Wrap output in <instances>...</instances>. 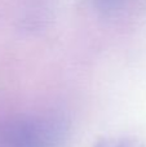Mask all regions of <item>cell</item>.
<instances>
[{
	"mask_svg": "<svg viewBox=\"0 0 146 147\" xmlns=\"http://www.w3.org/2000/svg\"><path fill=\"white\" fill-rule=\"evenodd\" d=\"M66 124L54 115H25L5 127L1 147H61Z\"/></svg>",
	"mask_w": 146,
	"mask_h": 147,
	"instance_id": "1",
	"label": "cell"
}]
</instances>
